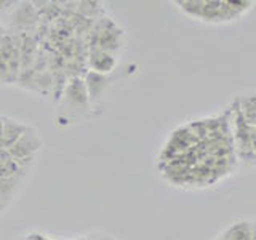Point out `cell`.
<instances>
[{
  "label": "cell",
  "mask_w": 256,
  "mask_h": 240,
  "mask_svg": "<svg viewBox=\"0 0 256 240\" xmlns=\"http://www.w3.org/2000/svg\"><path fill=\"white\" fill-rule=\"evenodd\" d=\"M164 178L181 189H212L240 170L226 108L170 133L160 154Z\"/></svg>",
  "instance_id": "obj_1"
},
{
  "label": "cell",
  "mask_w": 256,
  "mask_h": 240,
  "mask_svg": "<svg viewBox=\"0 0 256 240\" xmlns=\"http://www.w3.org/2000/svg\"><path fill=\"white\" fill-rule=\"evenodd\" d=\"M240 168H256V88L232 96L226 106Z\"/></svg>",
  "instance_id": "obj_2"
},
{
  "label": "cell",
  "mask_w": 256,
  "mask_h": 240,
  "mask_svg": "<svg viewBox=\"0 0 256 240\" xmlns=\"http://www.w3.org/2000/svg\"><path fill=\"white\" fill-rule=\"evenodd\" d=\"M173 5L186 18L206 26H230L245 20L254 0H176Z\"/></svg>",
  "instance_id": "obj_3"
},
{
  "label": "cell",
  "mask_w": 256,
  "mask_h": 240,
  "mask_svg": "<svg viewBox=\"0 0 256 240\" xmlns=\"http://www.w3.org/2000/svg\"><path fill=\"white\" fill-rule=\"evenodd\" d=\"M88 50H101L114 56H120L125 50V30L118 24L102 14L101 18L94 20L90 32L85 37Z\"/></svg>",
  "instance_id": "obj_4"
},
{
  "label": "cell",
  "mask_w": 256,
  "mask_h": 240,
  "mask_svg": "<svg viewBox=\"0 0 256 240\" xmlns=\"http://www.w3.org/2000/svg\"><path fill=\"white\" fill-rule=\"evenodd\" d=\"M60 104H62L69 110L80 112V114H85V112L92 109L84 77H72L68 80Z\"/></svg>",
  "instance_id": "obj_5"
},
{
  "label": "cell",
  "mask_w": 256,
  "mask_h": 240,
  "mask_svg": "<svg viewBox=\"0 0 256 240\" xmlns=\"http://www.w3.org/2000/svg\"><path fill=\"white\" fill-rule=\"evenodd\" d=\"M10 30L20 34H34L38 26V12L32 2H16L10 14Z\"/></svg>",
  "instance_id": "obj_6"
},
{
  "label": "cell",
  "mask_w": 256,
  "mask_h": 240,
  "mask_svg": "<svg viewBox=\"0 0 256 240\" xmlns=\"http://www.w3.org/2000/svg\"><path fill=\"white\" fill-rule=\"evenodd\" d=\"M42 148H44L42 138L38 136L37 130H34V128L30 126L29 130L24 133L10 149H8V152H10L12 158L18 160V162H22V160L36 158V156L38 154V150Z\"/></svg>",
  "instance_id": "obj_7"
},
{
  "label": "cell",
  "mask_w": 256,
  "mask_h": 240,
  "mask_svg": "<svg viewBox=\"0 0 256 240\" xmlns=\"http://www.w3.org/2000/svg\"><path fill=\"white\" fill-rule=\"evenodd\" d=\"M85 66L86 70L94 72V74L109 76L118 66V56H114L101 50H88Z\"/></svg>",
  "instance_id": "obj_8"
},
{
  "label": "cell",
  "mask_w": 256,
  "mask_h": 240,
  "mask_svg": "<svg viewBox=\"0 0 256 240\" xmlns=\"http://www.w3.org/2000/svg\"><path fill=\"white\" fill-rule=\"evenodd\" d=\"M213 240H256V221L240 220L230 222Z\"/></svg>",
  "instance_id": "obj_9"
},
{
  "label": "cell",
  "mask_w": 256,
  "mask_h": 240,
  "mask_svg": "<svg viewBox=\"0 0 256 240\" xmlns=\"http://www.w3.org/2000/svg\"><path fill=\"white\" fill-rule=\"evenodd\" d=\"M84 82L86 86V93L88 98H90L92 109H94L96 104H100L106 94L108 88L110 85L109 76H102V74H94V72L86 70V74L84 76Z\"/></svg>",
  "instance_id": "obj_10"
},
{
  "label": "cell",
  "mask_w": 256,
  "mask_h": 240,
  "mask_svg": "<svg viewBox=\"0 0 256 240\" xmlns=\"http://www.w3.org/2000/svg\"><path fill=\"white\" fill-rule=\"evenodd\" d=\"M29 128H30L29 125L20 122V120L12 118V117H4V140H2V148L4 149H10L13 144L29 130Z\"/></svg>",
  "instance_id": "obj_11"
},
{
  "label": "cell",
  "mask_w": 256,
  "mask_h": 240,
  "mask_svg": "<svg viewBox=\"0 0 256 240\" xmlns=\"http://www.w3.org/2000/svg\"><path fill=\"white\" fill-rule=\"evenodd\" d=\"M77 14L84 16L86 20H98L104 13L101 2H77Z\"/></svg>",
  "instance_id": "obj_12"
},
{
  "label": "cell",
  "mask_w": 256,
  "mask_h": 240,
  "mask_svg": "<svg viewBox=\"0 0 256 240\" xmlns=\"http://www.w3.org/2000/svg\"><path fill=\"white\" fill-rule=\"evenodd\" d=\"M16 2H0V13H6Z\"/></svg>",
  "instance_id": "obj_13"
},
{
  "label": "cell",
  "mask_w": 256,
  "mask_h": 240,
  "mask_svg": "<svg viewBox=\"0 0 256 240\" xmlns=\"http://www.w3.org/2000/svg\"><path fill=\"white\" fill-rule=\"evenodd\" d=\"M2 140H4V117H0V148H2Z\"/></svg>",
  "instance_id": "obj_14"
},
{
  "label": "cell",
  "mask_w": 256,
  "mask_h": 240,
  "mask_svg": "<svg viewBox=\"0 0 256 240\" xmlns=\"http://www.w3.org/2000/svg\"><path fill=\"white\" fill-rule=\"evenodd\" d=\"M6 32H8V28H5L4 24L0 22V38H2V37H4V36L6 34Z\"/></svg>",
  "instance_id": "obj_15"
},
{
  "label": "cell",
  "mask_w": 256,
  "mask_h": 240,
  "mask_svg": "<svg viewBox=\"0 0 256 240\" xmlns=\"http://www.w3.org/2000/svg\"><path fill=\"white\" fill-rule=\"evenodd\" d=\"M5 208H6V204L4 202V200H0V212H4Z\"/></svg>",
  "instance_id": "obj_16"
}]
</instances>
